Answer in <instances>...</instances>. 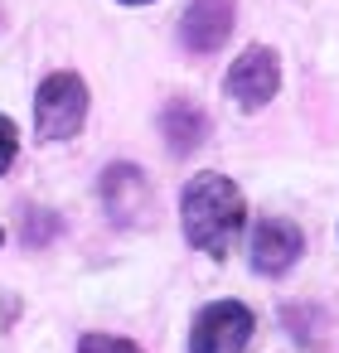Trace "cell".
<instances>
[{
	"instance_id": "cell-1",
	"label": "cell",
	"mask_w": 339,
	"mask_h": 353,
	"mask_svg": "<svg viewBox=\"0 0 339 353\" xmlns=\"http://www.w3.org/2000/svg\"><path fill=\"white\" fill-rule=\"evenodd\" d=\"M180 213H184V237L209 256H228L238 232H242V223H247L242 189L228 174H194L184 184Z\"/></svg>"
},
{
	"instance_id": "cell-2",
	"label": "cell",
	"mask_w": 339,
	"mask_h": 353,
	"mask_svg": "<svg viewBox=\"0 0 339 353\" xmlns=\"http://www.w3.org/2000/svg\"><path fill=\"white\" fill-rule=\"evenodd\" d=\"M88 117V88L78 73H54L39 83V97H35V126L44 141H68L78 136Z\"/></svg>"
},
{
	"instance_id": "cell-3",
	"label": "cell",
	"mask_w": 339,
	"mask_h": 353,
	"mask_svg": "<svg viewBox=\"0 0 339 353\" xmlns=\"http://www.w3.org/2000/svg\"><path fill=\"white\" fill-rule=\"evenodd\" d=\"M252 310L238 300H213L194 314V334H189V353H242L252 343Z\"/></svg>"
},
{
	"instance_id": "cell-4",
	"label": "cell",
	"mask_w": 339,
	"mask_h": 353,
	"mask_svg": "<svg viewBox=\"0 0 339 353\" xmlns=\"http://www.w3.org/2000/svg\"><path fill=\"white\" fill-rule=\"evenodd\" d=\"M223 88H228V97H233L238 107H247V112L267 107V102L276 97V88H281V63H276V54L262 49V44H252L242 59H233Z\"/></svg>"
},
{
	"instance_id": "cell-5",
	"label": "cell",
	"mask_w": 339,
	"mask_h": 353,
	"mask_svg": "<svg viewBox=\"0 0 339 353\" xmlns=\"http://www.w3.org/2000/svg\"><path fill=\"white\" fill-rule=\"evenodd\" d=\"M228 34H233V0H189L184 6L180 39L189 54H213L223 49Z\"/></svg>"
},
{
	"instance_id": "cell-6",
	"label": "cell",
	"mask_w": 339,
	"mask_h": 353,
	"mask_svg": "<svg viewBox=\"0 0 339 353\" xmlns=\"http://www.w3.org/2000/svg\"><path fill=\"white\" fill-rule=\"evenodd\" d=\"M300 256V228L286 218H262L252 232V271L257 276H281Z\"/></svg>"
},
{
	"instance_id": "cell-7",
	"label": "cell",
	"mask_w": 339,
	"mask_h": 353,
	"mask_svg": "<svg viewBox=\"0 0 339 353\" xmlns=\"http://www.w3.org/2000/svg\"><path fill=\"white\" fill-rule=\"evenodd\" d=\"M151 179L136 170V165H112L102 174V203L112 218L122 223H141V213H151Z\"/></svg>"
},
{
	"instance_id": "cell-8",
	"label": "cell",
	"mask_w": 339,
	"mask_h": 353,
	"mask_svg": "<svg viewBox=\"0 0 339 353\" xmlns=\"http://www.w3.org/2000/svg\"><path fill=\"white\" fill-rule=\"evenodd\" d=\"M160 131H165V145H170L175 155H189L194 145H204V136H209V117H204L194 102L175 97V102L160 112Z\"/></svg>"
},
{
	"instance_id": "cell-9",
	"label": "cell",
	"mask_w": 339,
	"mask_h": 353,
	"mask_svg": "<svg viewBox=\"0 0 339 353\" xmlns=\"http://www.w3.org/2000/svg\"><path fill=\"white\" fill-rule=\"evenodd\" d=\"M78 353H141L131 339H117V334H88L78 343Z\"/></svg>"
},
{
	"instance_id": "cell-10",
	"label": "cell",
	"mask_w": 339,
	"mask_h": 353,
	"mask_svg": "<svg viewBox=\"0 0 339 353\" xmlns=\"http://www.w3.org/2000/svg\"><path fill=\"white\" fill-rule=\"evenodd\" d=\"M15 150H20V136H15V126L0 117V174L10 170V160H15Z\"/></svg>"
},
{
	"instance_id": "cell-11",
	"label": "cell",
	"mask_w": 339,
	"mask_h": 353,
	"mask_svg": "<svg viewBox=\"0 0 339 353\" xmlns=\"http://www.w3.org/2000/svg\"><path fill=\"white\" fill-rule=\"evenodd\" d=\"M122 6H146V0H122Z\"/></svg>"
}]
</instances>
